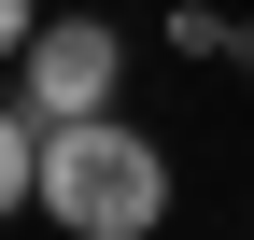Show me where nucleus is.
I'll list each match as a JSON object with an SVG mask.
<instances>
[{
  "label": "nucleus",
  "mask_w": 254,
  "mask_h": 240,
  "mask_svg": "<svg viewBox=\"0 0 254 240\" xmlns=\"http://www.w3.org/2000/svg\"><path fill=\"white\" fill-rule=\"evenodd\" d=\"M43 226L71 240H155L170 226V156H155L127 113H57L43 127V198H28Z\"/></svg>",
  "instance_id": "1"
},
{
  "label": "nucleus",
  "mask_w": 254,
  "mask_h": 240,
  "mask_svg": "<svg viewBox=\"0 0 254 240\" xmlns=\"http://www.w3.org/2000/svg\"><path fill=\"white\" fill-rule=\"evenodd\" d=\"M113 85H127V43L99 14H43L28 57H14V99L43 113V127H57V113H113Z\"/></svg>",
  "instance_id": "2"
},
{
  "label": "nucleus",
  "mask_w": 254,
  "mask_h": 240,
  "mask_svg": "<svg viewBox=\"0 0 254 240\" xmlns=\"http://www.w3.org/2000/svg\"><path fill=\"white\" fill-rule=\"evenodd\" d=\"M14 198H43V113L0 99V226H14Z\"/></svg>",
  "instance_id": "3"
},
{
  "label": "nucleus",
  "mask_w": 254,
  "mask_h": 240,
  "mask_svg": "<svg viewBox=\"0 0 254 240\" xmlns=\"http://www.w3.org/2000/svg\"><path fill=\"white\" fill-rule=\"evenodd\" d=\"M28 28H43V14H28V0H0V57H28Z\"/></svg>",
  "instance_id": "4"
}]
</instances>
